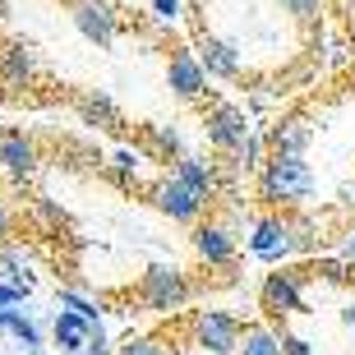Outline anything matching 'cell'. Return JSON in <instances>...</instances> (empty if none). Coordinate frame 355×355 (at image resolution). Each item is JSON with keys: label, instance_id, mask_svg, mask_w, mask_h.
<instances>
[{"label": "cell", "instance_id": "3", "mask_svg": "<svg viewBox=\"0 0 355 355\" xmlns=\"http://www.w3.org/2000/svg\"><path fill=\"white\" fill-rule=\"evenodd\" d=\"M309 277H314V263H291V268H282V272H268L259 300H263V314L272 318V323L304 309V286H309Z\"/></svg>", "mask_w": 355, "mask_h": 355}, {"label": "cell", "instance_id": "4", "mask_svg": "<svg viewBox=\"0 0 355 355\" xmlns=\"http://www.w3.org/2000/svg\"><path fill=\"white\" fill-rule=\"evenodd\" d=\"M240 332H245V323L236 314H222V309H198L189 318V337H194L198 351H208V355H236Z\"/></svg>", "mask_w": 355, "mask_h": 355}, {"label": "cell", "instance_id": "29", "mask_svg": "<svg viewBox=\"0 0 355 355\" xmlns=\"http://www.w3.org/2000/svg\"><path fill=\"white\" fill-rule=\"evenodd\" d=\"M342 5V24H346V37L355 42V0H337Z\"/></svg>", "mask_w": 355, "mask_h": 355}, {"label": "cell", "instance_id": "17", "mask_svg": "<svg viewBox=\"0 0 355 355\" xmlns=\"http://www.w3.org/2000/svg\"><path fill=\"white\" fill-rule=\"evenodd\" d=\"M79 111H83L88 125H102V130H116V125H120V111H116V102H111L106 92H83Z\"/></svg>", "mask_w": 355, "mask_h": 355}, {"label": "cell", "instance_id": "8", "mask_svg": "<svg viewBox=\"0 0 355 355\" xmlns=\"http://www.w3.org/2000/svg\"><path fill=\"white\" fill-rule=\"evenodd\" d=\"M74 28L83 33V42H92V46H116L120 37V14L106 5V0H79L74 5Z\"/></svg>", "mask_w": 355, "mask_h": 355}, {"label": "cell", "instance_id": "15", "mask_svg": "<svg viewBox=\"0 0 355 355\" xmlns=\"http://www.w3.org/2000/svg\"><path fill=\"white\" fill-rule=\"evenodd\" d=\"M92 328H97V323H88L83 314L60 309L55 323H51V337H55V346H60V355H83V351H88V342H92Z\"/></svg>", "mask_w": 355, "mask_h": 355}, {"label": "cell", "instance_id": "23", "mask_svg": "<svg viewBox=\"0 0 355 355\" xmlns=\"http://www.w3.org/2000/svg\"><path fill=\"white\" fill-rule=\"evenodd\" d=\"M120 355H166V346L153 342V337H130V342L120 346Z\"/></svg>", "mask_w": 355, "mask_h": 355}, {"label": "cell", "instance_id": "24", "mask_svg": "<svg viewBox=\"0 0 355 355\" xmlns=\"http://www.w3.org/2000/svg\"><path fill=\"white\" fill-rule=\"evenodd\" d=\"M153 134V144L162 148V153H175V157H184V144H180V134L175 130H148Z\"/></svg>", "mask_w": 355, "mask_h": 355}, {"label": "cell", "instance_id": "25", "mask_svg": "<svg viewBox=\"0 0 355 355\" xmlns=\"http://www.w3.org/2000/svg\"><path fill=\"white\" fill-rule=\"evenodd\" d=\"M111 166H116V175H120V180L130 184V180H134V171H139V157H134V153H125V148H120L116 157H111Z\"/></svg>", "mask_w": 355, "mask_h": 355}, {"label": "cell", "instance_id": "22", "mask_svg": "<svg viewBox=\"0 0 355 355\" xmlns=\"http://www.w3.org/2000/svg\"><path fill=\"white\" fill-rule=\"evenodd\" d=\"M60 309H74V314H83L88 323H97V328H102V309H97L88 295H79V291H60Z\"/></svg>", "mask_w": 355, "mask_h": 355}, {"label": "cell", "instance_id": "18", "mask_svg": "<svg viewBox=\"0 0 355 355\" xmlns=\"http://www.w3.org/2000/svg\"><path fill=\"white\" fill-rule=\"evenodd\" d=\"M5 332H10L24 351H42V328L28 314H19V309H5Z\"/></svg>", "mask_w": 355, "mask_h": 355}, {"label": "cell", "instance_id": "14", "mask_svg": "<svg viewBox=\"0 0 355 355\" xmlns=\"http://www.w3.org/2000/svg\"><path fill=\"white\" fill-rule=\"evenodd\" d=\"M0 166H5L14 180H28V175L37 171V144H33L24 130H5L0 134Z\"/></svg>", "mask_w": 355, "mask_h": 355}, {"label": "cell", "instance_id": "5", "mask_svg": "<svg viewBox=\"0 0 355 355\" xmlns=\"http://www.w3.org/2000/svg\"><path fill=\"white\" fill-rule=\"evenodd\" d=\"M203 130H208V144L217 148V153H240V144L250 139V116L240 111L236 102H217L203 116Z\"/></svg>", "mask_w": 355, "mask_h": 355}, {"label": "cell", "instance_id": "33", "mask_svg": "<svg viewBox=\"0 0 355 355\" xmlns=\"http://www.w3.org/2000/svg\"><path fill=\"white\" fill-rule=\"evenodd\" d=\"M10 231V208H5V198H0V236Z\"/></svg>", "mask_w": 355, "mask_h": 355}, {"label": "cell", "instance_id": "1", "mask_svg": "<svg viewBox=\"0 0 355 355\" xmlns=\"http://www.w3.org/2000/svg\"><path fill=\"white\" fill-rule=\"evenodd\" d=\"M259 198L272 208H300L314 198V166L304 157H268L259 171Z\"/></svg>", "mask_w": 355, "mask_h": 355}, {"label": "cell", "instance_id": "30", "mask_svg": "<svg viewBox=\"0 0 355 355\" xmlns=\"http://www.w3.org/2000/svg\"><path fill=\"white\" fill-rule=\"evenodd\" d=\"M24 295H28V291H19V286H5V282H0V309H10V304H19Z\"/></svg>", "mask_w": 355, "mask_h": 355}, {"label": "cell", "instance_id": "6", "mask_svg": "<svg viewBox=\"0 0 355 355\" xmlns=\"http://www.w3.org/2000/svg\"><path fill=\"white\" fill-rule=\"evenodd\" d=\"M153 203H157V212H166L171 222H198V217L208 212V194H198L194 184H184L180 175L153 184Z\"/></svg>", "mask_w": 355, "mask_h": 355}, {"label": "cell", "instance_id": "27", "mask_svg": "<svg viewBox=\"0 0 355 355\" xmlns=\"http://www.w3.org/2000/svg\"><path fill=\"white\" fill-rule=\"evenodd\" d=\"M180 10H184L180 0H153V14H157L162 24H175V19H180Z\"/></svg>", "mask_w": 355, "mask_h": 355}, {"label": "cell", "instance_id": "34", "mask_svg": "<svg viewBox=\"0 0 355 355\" xmlns=\"http://www.w3.org/2000/svg\"><path fill=\"white\" fill-rule=\"evenodd\" d=\"M342 259H346V263H351V268H355V236H351V240H346V254H342Z\"/></svg>", "mask_w": 355, "mask_h": 355}, {"label": "cell", "instance_id": "10", "mask_svg": "<svg viewBox=\"0 0 355 355\" xmlns=\"http://www.w3.org/2000/svg\"><path fill=\"white\" fill-rule=\"evenodd\" d=\"M314 144V125L304 116H282L268 130V157H304Z\"/></svg>", "mask_w": 355, "mask_h": 355}, {"label": "cell", "instance_id": "12", "mask_svg": "<svg viewBox=\"0 0 355 355\" xmlns=\"http://www.w3.org/2000/svg\"><path fill=\"white\" fill-rule=\"evenodd\" d=\"M37 74H42V65L24 42H0V83L5 88H33Z\"/></svg>", "mask_w": 355, "mask_h": 355}, {"label": "cell", "instance_id": "2", "mask_svg": "<svg viewBox=\"0 0 355 355\" xmlns=\"http://www.w3.org/2000/svg\"><path fill=\"white\" fill-rule=\"evenodd\" d=\"M189 295H194L189 277H184L180 268H171V263H153L144 277H139V304H144V309H153V314L184 309V304H189Z\"/></svg>", "mask_w": 355, "mask_h": 355}, {"label": "cell", "instance_id": "28", "mask_svg": "<svg viewBox=\"0 0 355 355\" xmlns=\"http://www.w3.org/2000/svg\"><path fill=\"white\" fill-rule=\"evenodd\" d=\"M33 208H37V217H42V222H60V208H55V203H51V198H37V203H33Z\"/></svg>", "mask_w": 355, "mask_h": 355}, {"label": "cell", "instance_id": "36", "mask_svg": "<svg viewBox=\"0 0 355 355\" xmlns=\"http://www.w3.org/2000/svg\"><path fill=\"white\" fill-rule=\"evenodd\" d=\"M19 355H42V351H19Z\"/></svg>", "mask_w": 355, "mask_h": 355}, {"label": "cell", "instance_id": "11", "mask_svg": "<svg viewBox=\"0 0 355 355\" xmlns=\"http://www.w3.org/2000/svg\"><path fill=\"white\" fill-rule=\"evenodd\" d=\"M198 60L208 69V79H240V42L222 37V33L198 37Z\"/></svg>", "mask_w": 355, "mask_h": 355}, {"label": "cell", "instance_id": "9", "mask_svg": "<svg viewBox=\"0 0 355 355\" xmlns=\"http://www.w3.org/2000/svg\"><path fill=\"white\" fill-rule=\"evenodd\" d=\"M166 83H171L175 97H184V102H198L203 92H208V69H203V60H198V51H171V60H166Z\"/></svg>", "mask_w": 355, "mask_h": 355}, {"label": "cell", "instance_id": "31", "mask_svg": "<svg viewBox=\"0 0 355 355\" xmlns=\"http://www.w3.org/2000/svg\"><path fill=\"white\" fill-rule=\"evenodd\" d=\"M337 203H342V208H355V180H346L342 189H337Z\"/></svg>", "mask_w": 355, "mask_h": 355}, {"label": "cell", "instance_id": "21", "mask_svg": "<svg viewBox=\"0 0 355 355\" xmlns=\"http://www.w3.org/2000/svg\"><path fill=\"white\" fill-rule=\"evenodd\" d=\"M268 153V139H259V134H250V139H245V144H240V153H236V162L240 166H245V171H263L268 162H259Z\"/></svg>", "mask_w": 355, "mask_h": 355}, {"label": "cell", "instance_id": "38", "mask_svg": "<svg viewBox=\"0 0 355 355\" xmlns=\"http://www.w3.org/2000/svg\"><path fill=\"white\" fill-rule=\"evenodd\" d=\"M351 83H355V74H351Z\"/></svg>", "mask_w": 355, "mask_h": 355}, {"label": "cell", "instance_id": "13", "mask_svg": "<svg viewBox=\"0 0 355 355\" xmlns=\"http://www.w3.org/2000/svg\"><path fill=\"white\" fill-rule=\"evenodd\" d=\"M194 250H198V259H203V263L226 268L231 259H236V231H231L226 222H203L194 231Z\"/></svg>", "mask_w": 355, "mask_h": 355}, {"label": "cell", "instance_id": "37", "mask_svg": "<svg viewBox=\"0 0 355 355\" xmlns=\"http://www.w3.org/2000/svg\"><path fill=\"white\" fill-rule=\"evenodd\" d=\"M83 355H92V351H83Z\"/></svg>", "mask_w": 355, "mask_h": 355}, {"label": "cell", "instance_id": "7", "mask_svg": "<svg viewBox=\"0 0 355 355\" xmlns=\"http://www.w3.org/2000/svg\"><path fill=\"white\" fill-rule=\"evenodd\" d=\"M250 254L263 259V263H282L295 254V231H291V217H259L250 226Z\"/></svg>", "mask_w": 355, "mask_h": 355}, {"label": "cell", "instance_id": "20", "mask_svg": "<svg viewBox=\"0 0 355 355\" xmlns=\"http://www.w3.org/2000/svg\"><path fill=\"white\" fill-rule=\"evenodd\" d=\"M323 5H328V0H282V10H286L295 24H304V28L323 24Z\"/></svg>", "mask_w": 355, "mask_h": 355}, {"label": "cell", "instance_id": "35", "mask_svg": "<svg viewBox=\"0 0 355 355\" xmlns=\"http://www.w3.org/2000/svg\"><path fill=\"white\" fill-rule=\"evenodd\" d=\"M0 332H5V309H0Z\"/></svg>", "mask_w": 355, "mask_h": 355}, {"label": "cell", "instance_id": "26", "mask_svg": "<svg viewBox=\"0 0 355 355\" xmlns=\"http://www.w3.org/2000/svg\"><path fill=\"white\" fill-rule=\"evenodd\" d=\"M282 355H314V346L295 337V332H282Z\"/></svg>", "mask_w": 355, "mask_h": 355}, {"label": "cell", "instance_id": "32", "mask_svg": "<svg viewBox=\"0 0 355 355\" xmlns=\"http://www.w3.org/2000/svg\"><path fill=\"white\" fill-rule=\"evenodd\" d=\"M342 328H346V332H355V300L342 309Z\"/></svg>", "mask_w": 355, "mask_h": 355}, {"label": "cell", "instance_id": "19", "mask_svg": "<svg viewBox=\"0 0 355 355\" xmlns=\"http://www.w3.org/2000/svg\"><path fill=\"white\" fill-rule=\"evenodd\" d=\"M175 175H180L184 184H194L198 194H208V198H212V184H217V175H212V166H208L203 157H189V153H184L180 166H175Z\"/></svg>", "mask_w": 355, "mask_h": 355}, {"label": "cell", "instance_id": "16", "mask_svg": "<svg viewBox=\"0 0 355 355\" xmlns=\"http://www.w3.org/2000/svg\"><path fill=\"white\" fill-rule=\"evenodd\" d=\"M236 355H282V337L272 328H263V323H245Z\"/></svg>", "mask_w": 355, "mask_h": 355}]
</instances>
